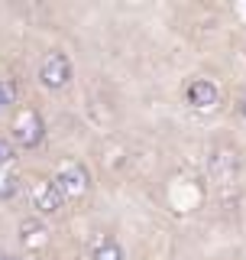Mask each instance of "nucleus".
<instances>
[{
    "label": "nucleus",
    "instance_id": "nucleus-10",
    "mask_svg": "<svg viewBox=\"0 0 246 260\" xmlns=\"http://www.w3.org/2000/svg\"><path fill=\"white\" fill-rule=\"evenodd\" d=\"M13 159H16V146L7 137H0V169H10Z\"/></svg>",
    "mask_w": 246,
    "mask_h": 260
},
{
    "label": "nucleus",
    "instance_id": "nucleus-1",
    "mask_svg": "<svg viewBox=\"0 0 246 260\" xmlns=\"http://www.w3.org/2000/svg\"><path fill=\"white\" fill-rule=\"evenodd\" d=\"M7 140H10L16 150H26V153L39 150V146L46 143V120H43V114L32 108V104H23V108L13 114V120H10Z\"/></svg>",
    "mask_w": 246,
    "mask_h": 260
},
{
    "label": "nucleus",
    "instance_id": "nucleus-3",
    "mask_svg": "<svg viewBox=\"0 0 246 260\" xmlns=\"http://www.w3.org/2000/svg\"><path fill=\"white\" fill-rule=\"evenodd\" d=\"M52 179H55V185L62 189L65 202H68V199H85L88 189H91V173H88V166L81 159H65Z\"/></svg>",
    "mask_w": 246,
    "mask_h": 260
},
{
    "label": "nucleus",
    "instance_id": "nucleus-4",
    "mask_svg": "<svg viewBox=\"0 0 246 260\" xmlns=\"http://www.w3.org/2000/svg\"><path fill=\"white\" fill-rule=\"evenodd\" d=\"M29 205L36 208V218H55L65 208V195L55 185V179H32L29 182Z\"/></svg>",
    "mask_w": 246,
    "mask_h": 260
},
{
    "label": "nucleus",
    "instance_id": "nucleus-11",
    "mask_svg": "<svg viewBox=\"0 0 246 260\" xmlns=\"http://www.w3.org/2000/svg\"><path fill=\"white\" fill-rule=\"evenodd\" d=\"M233 111H236V117L246 124V88H240V94H236V101H233Z\"/></svg>",
    "mask_w": 246,
    "mask_h": 260
},
{
    "label": "nucleus",
    "instance_id": "nucleus-12",
    "mask_svg": "<svg viewBox=\"0 0 246 260\" xmlns=\"http://www.w3.org/2000/svg\"><path fill=\"white\" fill-rule=\"evenodd\" d=\"M0 260H20V257H13V254H4V257H0Z\"/></svg>",
    "mask_w": 246,
    "mask_h": 260
},
{
    "label": "nucleus",
    "instance_id": "nucleus-2",
    "mask_svg": "<svg viewBox=\"0 0 246 260\" xmlns=\"http://www.w3.org/2000/svg\"><path fill=\"white\" fill-rule=\"evenodd\" d=\"M36 75H39V85L46 91H62L75 78V62H71V55L65 49H49V52H43V59H39Z\"/></svg>",
    "mask_w": 246,
    "mask_h": 260
},
{
    "label": "nucleus",
    "instance_id": "nucleus-5",
    "mask_svg": "<svg viewBox=\"0 0 246 260\" xmlns=\"http://www.w3.org/2000/svg\"><path fill=\"white\" fill-rule=\"evenodd\" d=\"M185 104L191 111H201V114H211L220 104V85L214 78H204V75H194L191 81L185 85Z\"/></svg>",
    "mask_w": 246,
    "mask_h": 260
},
{
    "label": "nucleus",
    "instance_id": "nucleus-8",
    "mask_svg": "<svg viewBox=\"0 0 246 260\" xmlns=\"http://www.w3.org/2000/svg\"><path fill=\"white\" fill-rule=\"evenodd\" d=\"M16 98H20V81H16L13 75H0V111L13 108Z\"/></svg>",
    "mask_w": 246,
    "mask_h": 260
},
{
    "label": "nucleus",
    "instance_id": "nucleus-9",
    "mask_svg": "<svg viewBox=\"0 0 246 260\" xmlns=\"http://www.w3.org/2000/svg\"><path fill=\"white\" fill-rule=\"evenodd\" d=\"M20 192V179L13 169H0V202H13Z\"/></svg>",
    "mask_w": 246,
    "mask_h": 260
},
{
    "label": "nucleus",
    "instance_id": "nucleus-6",
    "mask_svg": "<svg viewBox=\"0 0 246 260\" xmlns=\"http://www.w3.org/2000/svg\"><path fill=\"white\" fill-rule=\"evenodd\" d=\"M88 260H127V250L110 231H97L88 241Z\"/></svg>",
    "mask_w": 246,
    "mask_h": 260
},
{
    "label": "nucleus",
    "instance_id": "nucleus-7",
    "mask_svg": "<svg viewBox=\"0 0 246 260\" xmlns=\"http://www.w3.org/2000/svg\"><path fill=\"white\" fill-rule=\"evenodd\" d=\"M46 224H43V218H36V215H32V218H23V221H20V244H23V247H39V244H46Z\"/></svg>",
    "mask_w": 246,
    "mask_h": 260
}]
</instances>
